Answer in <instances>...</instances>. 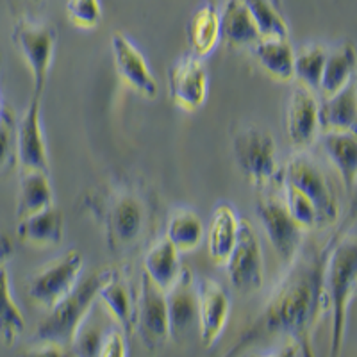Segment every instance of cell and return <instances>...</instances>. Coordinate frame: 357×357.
Instances as JSON below:
<instances>
[{
    "label": "cell",
    "mask_w": 357,
    "mask_h": 357,
    "mask_svg": "<svg viewBox=\"0 0 357 357\" xmlns=\"http://www.w3.org/2000/svg\"><path fill=\"white\" fill-rule=\"evenodd\" d=\"M288 270L268 296L263 311L243 333L234 352L248 349L264 337H280L301 347L304 356H312V329L321 312V256L314 247H301L286 264Z\"/></svg>",
    "instance_id": "cell-1"
},
{
    "label": "cell",
    "mask_w": 357,
    "mask_h": 357,
    "mask_svg": "<svg viewBox=\"0 0 357 357\" xmlns=\"http://www.w3.org/2000/svg\"><path fill=\"white\" fill-rule=\"evenodd\" d=\"M89 209L104 229L107 247L114 254L139 247L154 216L151 193L129 178L102 184L89 200Z\"/></svg>",
    "instance_id": "cell-2"
},
{
    "label": "cell",
    "mask_w": 357,
    "mask_h": 357,
    "mask_svg": "<svg viewBox=\"0 0 357 357\" xmlns=\"http://www.w3.org/2000/svg\"><path fill=\"white\" fill-rule=\"evenodd\" d=\"M321 305L331 312V354H340L345 340L347 312L357 284L356 229H345L321 252Z\"/></svg>",
    "instance_id": "cell-3"
},
{
    "label": "cell",
    "mask_w": 357,
    "mask_h": 357,
    "mask_svg": "<svg viewBox=\"0 0 357 357\" xmlns=\"http://www.w3.org/2000/svg\"><path fill=\"white\" fill-rule=\"evenodd\" d=\"M109 273L111 268H104V270H97L95 273L81 277L77 286L61 302H57L50 309L49 314L43 318V321L38 325L34 341L54 343L65 350L72 349L75 334L97 304L98 289L106 282Z\"/></svg>",
    "instance_id": "cell-4"
},
{
    "label": "cell",
    "mask_w": 357,
    "mask_h": 357,
    "mask_svg": "<svg viewBox=\"0 0 357 357\" xmlns=\"http://www.w3.org/2000/svg\"><path fill=\"white\" fill-rule=\"evenodd\" d=\"M84 256L77 248H70L47 261L29 277L27 295L34 304L50 311L72 291L82 277Z\"/></svg>",
    "instance_id": "cell-5"
},
{
    "label": "cell",
    "mask_w": 357,
    "mask_h": 357,
    "mask_svg": "<svg viewBox=\"0 0 357 357\" xmlns=\"http://www.w3.org/2000/svg\"><path fill=\"white\" fill-rule=\"evenodd\" d=\"M234 159L241 174L256 188H266L279 174L277 143L272 132L257 126L238 129L232 139Z\"/></svg>",
    "instance_id": "cell-6"
},
{
    "label": "cell",
    "mask_w": 357,
    "mask_h": 357,
    "mask_svg": "<svg viewBox=\"0 0 357 357\" xmlns=\"http://www.w3.org/2000/svg\"><path fill=\"white\" fill-rule=\"evenodd\" d=\"M13 43L24 56L31 77L34 82V95L41 97L54 52H56L57 31L50 22L38 20L31 17H20L13 27Z\"/></svg>",
    "instance_id": "cell-7"
},
{
    "label": "cell",
    "mask_w": 357,
    "mask_h": 357,
    "mask_svg": "<svg viewBox=\"0 0 357 357\" xmlns=\"http://www.w3.org/2000/svg\"><path fill=\"white\" fill-rule=\"evenodd\" d=\"M282 181L293 184L314 202L320 223H333L337 218L340 207L329 178L318 161L307 151H296L282 170Z\"/></svg>",
    "instance_id": "cell-8"
},
{
    "label": "cell",
    "mask_w": 357,
    "mask_h": 357,
    "mask_svg": "<svg viewBox=\"0 0 357 357\" xmlns=\"http://www.w3.org/2000/svg\"><path fill=\"white\" fill-rule=\"evenodd\" d=\"M223 264L236 291L252 295L261 289L264 280V256L259 236L248 220L241 218L236 243Z\"/></svg>",
    "instance_id": "cell-9"
},
{
    "label": "cell",
    "mask_w": 357,
    "mask_h": 357,
    "mask_svg": "<svg viewBox=\"0 0 357 357\" xmlns=\"http://www.w3.org/2000/svg\"><path fill=\"white\" fill-rule=\"evenodd\" d=\"M134 333H138L139 340L149 350H161L170 337L167 296L146 273L142 275L139 291L136 295Z\"/></svg>",
    "instance_id": "cell-10"
},
{
    "label": "cell",
    "mask_w": 357,
    "mask_h": 357,
    "mask_svg": "<svg viewBox=\"0 0 357 357\" xmlns=\"http://www.w3.org/2000/svg\"><path fill=\"white\" fill-rule=\"evenodd\" d=\"M257 216L280 261L284 264L291 263L302 247V227L289 215L284 199L275 195L261 197L257 202Z\"/></svg>",
    "instance_id": "cell-11"
},
{
    "label": "cell",
    "mask_w": 357,
    "mask_h": 357,
    "mask_svg": "<svg viewBox=\"0 0 357 357\" xmlns=\"http://www.w3.org/2000/svg\"><path fill=\"white\" fill-rule=\"evenodd\" d=\"M209 89V75L202 59L184 54L175 59L168 72V95L175 107L195 113L204 106Z\"/></svg>",
    "instance_id": "cell-12"
},
{
    "label": "cell",
    "mask_w": 357,
    "mask_h": 357,
    "mask_svg": "<svg viewBox=\"0 0 357 357\" xmlns=\"http://www.w3.org/2000/svg\"><path fill=\"white\" fill-rule=\"evenodd\" d=\"M111 50L116 75L126 86L145 98L158 97V81L142 50L122 31H114L111 36Z\"/></svg>",
    "instance_id": "cell-13"
},
{
    "label": "cell",
    "mask_w": 357,
    "mask_h": 357,
    "mask_svg": "<svg viewBox=\"0 0 357 357\" xmlns=\"http://www.w3.org/2000/svg\"><path fill=\"white\" fill-rule=\"evenodd\" d=\"M195 284L199 298L200 340L206 349H213L227 325L231 314V298L227 289L211 277H200L195 280Z\"/></svg>",
    "instance_id": "cell-14"
},
{
    "label": "cell",
    "mask_w": 357,
    "mask_h": 357,
    "mask_svg": "<svg viewBox=\"0 0 357 357\" xmlns=\"http://www.w3.org/2000/svg\"><path fill=\"white\" fill-rule=\"evenodd\" d=\"M286 132L296 151H307L320 132V102L317 93L298 82L286 107Z\"/></svg>",
    "instance_id": "cell-15"
},
{
    "label": "cell",
    "mask_w": 357,
    "mask_h": 357,
    "mask_svg": "<svg viewBox=\"0 0 357 357\" xmlns=\"http://www.w3.org/2000/svg\"><path fill=\"white\" fill-rule=\"evenodd\" d=\"M40 98L34 95L17 122V162L22 170L49 172V152L41 127Z\"/></svg>",
    "instance_id": "cell-16"
},
{
    "label": "cell",
    "mask_w": 357,
    "mask_h": 357,
    "mask_svg": "<svg viewBox=\"0 0 357 357\" xmlns=\"http://www.w3.org/2000/svg\"><path fill=\"white\" fill-rule=\"evenodd\" d=\"M193 279L190 270L183 268L178 279L165 291L170 337L177 341L190 334L195 325L199 327V298Z\"/></svg>",
    "instance_id": "cell-17"
},
{
    "label": "cell",
    "mask_w": 357,
    "mask_h": 357,
    "mask_svg": "<svg viewBox=\"0 0 357 357\" xmlns=\"http://www.w3.org/2000/svg\"><path fill=\"white\" fill-rule=\"evenodd\" d=\"M136 295L129 277L116 268H111L109 277L98 289L97 302L106 311L107 317L123 329L126 334L134 333V311H136Z\"/></svg>",
    "instance_id": "cell-18"
},
{
    "label": "cell",
    "mask_w": 357,
    "mask_h": 357,
    "mask_svg": "<svg viewBox=\"0 0 357 357\" xmlns=\"http://www.w3.org/2000/svg\"><path fill=\"white\" fill-rule=\"evenodd\" d=\"M241 216L231 202L222 200L213 207L209 229H207V250L216 264H223L231 254L240 231Z\"/></svg>",
    "instance_id": "cell-19"
},
{
    "label": "cell",
    "mask_w": 357,
    "mask_h": 357,
    "mask_svg": "<svg viewBox=\"0 0 357 357\" xmlns=\"http://www.w3.org/2000/svg\"><path fill=\"white\" fill-rule=\"evenodd\" d=\"M220 13V40L231 49L252 47L261 40L257 25L252 20L250 13L241 0H223Z\"/></svg>",
    "instance_id": "cell-20"
},
{
    "label": "cell",
    "mask_w": 357,
    "mask_h": 357,
    "mask_svg": "<svg viewBox=\"0 0 357 357\" xmlns=\"http://www.w3.org/2000/svg\"><path fill=\"white\" fill-rule=\"evenodd\" d=\"M354 72H356V49L350 41H341L333 49H327L318 93H321L324 98L336 95L352 82Z\"/></svg>",
    "instance_id": "cell-21"
},
{
    "label": "cell",
    "mask_w": 357,
    "mask_h": 357,
    "mask_svg": "<svg viewBox=\"0 0 357 357\" xmlns=\"http://www.w3.org/2000/svg\"><path fill=\"white\" fill-rule=\"evenodd\" d=\"M190 54L204 57L215 52L220 41V13L213 2H202L193 11L186 27Z\"/></svg>",
    "instance_id": "cell-22"
},
{
    "label": "cell",
    "mask_w": 357,
    "mask_h": 357,
    "mask_svg": "<svg viewBox=\"0 0 357 357\" xmlns=\"http://www.w3.org/2000/svg\"><path fill=\"white\" fill-rule=\"evenodd\" d=\"M357 93L356 82L336 95L325 97L320 104V129L324 132H356Z\"/></svg>",
    "instance_id": "cell-23"
},
{
    "label": "cell",
    "mask_w": 357,
    "mask_h": 357,
    "mask_svg": "<svg viewBox=\"0 0 357 357\" xmlns=\"http://www.w3.org/2000/svg\"><path fill=\"white\" fill-rule=\"evenodd\" d=\"M63 231H65V218L54 204L34 215L18 220L20 240L34 247H54L61 243Z\"/></svg>",
    "instance_id": "cell-24"
},
{
    "label": "cell",
    "mask_w": 357,
    "mask_h": 357,
    "mask_svg": "<svg viewBox=\"0 0 357 357\" xmlns=\"http://www.w3.org/2000/svg\"><path fill=\"white\" fill-rule=\"evenodd\" d=\"M181 252L168 241L167 236H161L154 243L146 248L143 257V270L151 277L154 284H158L162 291H167L181 275Z\"/></svg>",
    "instance_id": "cell-25"
},
{
    "label": "cell",
    "mask_w": 357,
    "mask_h": 357,
    "mask_svg": "<svg viewBox=\"0 0 357 357\" xmlns=\"http://www.w3.org/2000/svg\"><path fill=\"white\" fill-rule=\"evenodd\" d=\"M321 146L336 167L341 183L349 193L356 191L357 178V138L356 132H324Z\"/></svg>",
    "instance_id": "cell-26"
},
{
    "label": "cell",
    "mask_w": 357,
    "mask_h": 357,
    "mask_svg": "<svg viewBox=\"0 0 357 357\" xmlns=\"http://www.w3.org/2000/svg\"><path fill=\"white\" fill-rule=\"evenodd\" d=\"M257 61L264 72L279 82L293 81V59L295 50L288 38H261L252 45Z\"/></svg>",
    "instance_id": "cell-27"
},
{
    "label": "cell",
    "mask_w": 357,
    "mask_h": 357,
    "mask_svg": "<svg viewBox=\"0 0 357 357\" xmlns=\"http://www.w3.org/2000/svg\"><path fill=\"white\" fill-rule=\"evenodd\" d=\"M54 204V191L49 172L22 170L18 184L17 220L31 216Z\"/></svg>",
    "instance_id": "cell-28"
},
{
    "label": "cell",
    "mask_w": 357,
    "mask_h": 357,
    "mask_svg": "<svg viewBox=\"0 0 357 357\" xmlns=\"http://www.w3.org/2000/svg\"><path fill=\"white\" fill-rule=\"evenodd\" d=\"M206 229L199 213L190 207H175L167 222L165 236L178 252H193L202 243Z\"/></svg>",
    "instance_id": "cell-29"
},
{
    "label": "cell",
    "mask_w": 357,
    "mask_h": 357,
    "mask_svg": "<svg viewBox=\"0 0 357 357\" xmlns=\"http://www.w3.org/2000/svg\"><path fill=\"white\" fill-rule=\"evenodd\" d=\"M25 329V317L18 307L11 289L6 264H0V340L6 347H13Z\"/></svg>",
    "instance_id": "cell-30"
},
{
    "label": "cell",
    "mask_w": 357,
    "mask_h": 357,
    "mask_svg": "<svg viewBox=\"0 0 357 357\" xmlns=\"http://www.w3.org/2000/svg\"><path fill=\"white\" fill-rule=\"evenodd\" d=\"M327 47L321 43H309L295 50L293 59V79L311 91L318 93L321 70H324Z\"/></svg>",
    "instance_id": "cell-31"
},
{
    "label": "cell",
    "mask_w": 357,
    "mask_h": 357,
    "mask_svg": "<svg viewBox=\"0 0 357 357\" xmlns=\"http://www.w3.org/2000/svg\"><path fill=\"white\" fill-rule=\"evenodd\" d=\"M259 29L261 38H288V24L270 0H241Z\"/></svg>",
    "instance_id": "cell-32"
},
{
    "label": "cell",
    "mask_w": 357,
    "mask_h": 357,
    "mask_svg": "<svg viewBox=\"0 0 357 357\" xmlns=\"http://www.w3.org/2000/svg\"><path fill=\"white\" fill-rule=\"evenodd\" d=\"M284 186V204L288 207L289 215L293 216L302 231H311L320 223V216H318V209L311 199L305 195L304 191L295 188L293 184L282 181Z\"/></svg>",
    "instance_id": "cell-33"
},
{
    "label": "cell",
    "mask_w": 357,
    "mask_h": 357,
    "mask_svg": "<svg viewBox=\"0 0 357 357\" xmlns=\"http://www.w3.org/2000/svg\"><path fill=\"white\" fill-rule=\"evenodd\" d=\"M17 122L11 107H4L0 116V174L17 162Z\"/></svg>",
    "instance_id": "cell-34"
},
{
    "label": "cell",
    "mask_w": 357,
    "mask_h": 357,
    "mask_svg": "<svg viewBox=\"0 0 357 357\" xmlns=\"http://www.w3.org/2000/svg\"><path fill=\"white\" fill-rule=\"evenodd\" d=\"M66 15L73 27L93 31L102 20L100 0H65Z\"/></svg>",
    "instance_id": "cell-35"
},
{
    "label": "cell",
    "mask_w": 357,
    "mask_h": 357,
    "mask_svg": "<svg viewBox=\"0 0 357 357\" xmlns=\"http://www.w3.org/2000/svg\"><path fill=\"white\" fill-rule=\"evenodd\" d=\"M127 341L126 333L118 325L106 331L104 337L98 347V357H126L127 356Z\"/></svg>",
    "instance_id": "cell-36"
},
{
    "label": "cell",
    "mask_w": 357,
    "mask_h": 357,
    "mask_svg": "<svg viewBox=\"0 0 357 357\" xmlns=\"http://www.w3.org/2000/svg\"><path fill=\"white\" fill-rule=\"evenodd\" d=\"M15 247H13V241L8 234L0 231V264H6L11 259Z\"/></svg>",
    "instance_id": "cell-37"
},
{
    "label": "cell",
    "mask_w": 357,
    "mask_h": 357,
    "mask_svg": "<svg viewBox=\"0 0 357 357\" xmlns=\"http://www.w3.org/2000/svg\"><path fill=\"white\" fill-rule=\"evenodd\" d=\"M4 104H2V98H0V116H2V111H4Z\"/></svg>",
    "instance_id": "cell-38"
},
{
    "label": "cell",
    "mask_w": 357,
    "mask_h": 357,
    "mask_svg": "<svg viewBox=\"0 0 357 357\" xmlns=\"http://www.w3.org/2000/svg\"><path fill=\"white\" fill-rule=\"evenodd\" d=\"M36 2H40V0H36Z\"/></svg>",
    "instance_id": "cell-39"
}]
</instances>
